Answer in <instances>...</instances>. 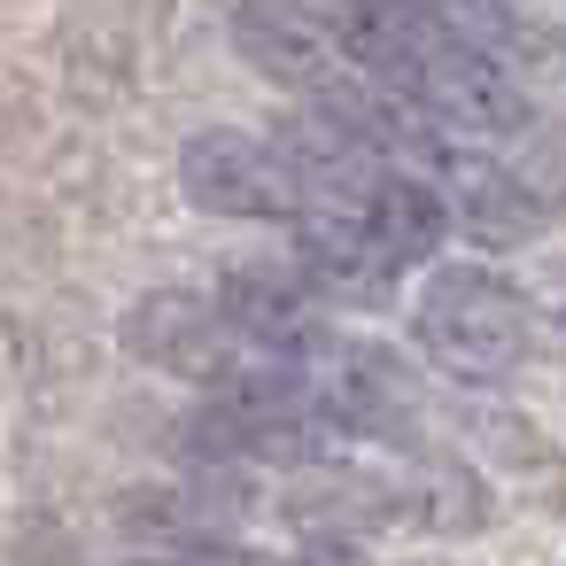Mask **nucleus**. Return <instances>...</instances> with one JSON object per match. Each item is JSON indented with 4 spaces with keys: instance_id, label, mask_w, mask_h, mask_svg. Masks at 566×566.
<instances>
[{
    "instance_id": "f257e3e1",
    "label": "nucleus",
    "mask_w": 566,
    "mask_h": 566,
    "mask_svg": "<svg viewBox=\"0 0 566 566\" xmlns=\"http://www.w3.org/2000/svg\"><path fill=\"white\" fill-rule=\"evenodd\" d=\"M318 17L342 40V55L411 117L458 140H496L520 125V86L504 55L465 40L434 0H318Z\"/></svg>"
},
{
    "instance_id": "f03ea898",
    "label": "nucleus",
    "mask_w": 566,
    "mask_h": 566,
    "mask_svg": "<svg viewBox=\"0 0 566 566\" xmlns=\"http://www.w3.org/2000/svg\"><path fill=\"white\" fill-rule=\"evenodd\" d=\"M411 334L450 380H512L527 365V303L489 264H434L411 303Z\"/></svg>"
},
{
    "instance_id": "7ed1b4c3",
    "label": "nucleus",
    "mask_w": 566,
    "mask_h": 566,
    "mask_svg": "<svg viewBox=\"0 0 566 566\" xmlns=\"http://www.w3.org/2000/svg\"><path fill=\"white\" fill-rule=\"evenodd\" d=\"M179 187L210 218H241V226L295 218V156L280 133H195L179 148Z\"/></svg>"
},
{
    "instance_id": "20e7f679",
    "label": "nucleus",
    "mask_w": 566,
    "mask_h": 566,
    "mask_svg": "<svg viewBox=\"0 0 566 566\" xmlns=\"http://www.w3.org/2000/svg\"><path fill=\"white\" fill-rule=\"evenodd\" d=\"M148 566H357V558H326V551H311V558H226V551H187V558H148Z\"/></svg>"
}]
</instances>
